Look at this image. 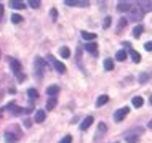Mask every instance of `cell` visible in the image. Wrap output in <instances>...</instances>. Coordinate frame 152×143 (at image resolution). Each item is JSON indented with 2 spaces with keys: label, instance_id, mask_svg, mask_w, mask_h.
<instances>
[{
  "label": "cell",
  "instance_id": "15",
  "mask_svg": "<svg viewBox=\"0 0 152 143\" xmlns=\"http://www.w3.org/2000/svg\"><path fill=\"white\" fill-rule=\"evenodd\" d=\"M10 7L11 8H16V10H21V8H24L26 5L21 2V0H10Z\"/></svg>",
  "mask_w": 152,
  "mask_h": 143
},
{
  "label": "cell",
  "instance_id": "6",
  "mask_svg": "<svg viewBox=\"0 0 152 143\" xmlns=\"http://www.w3.org/2000/svg\"><path fill=\"white\" fill-rule=\"evenodd\" d=\"M130 113V108L128 106H125V108H120V109H117L115 111V114H114V121L115 122H122L125 119V116Z\"/></svg>",
  "mask_w": 152,
  "mask_h": 143
},
{
  "label": "cell",
  "instance_id": "5",
  "mask_svg": "<svg viewBox=\"0 0 152 143\" xmlns=\"http://www.w3.org/2000/svg\"><path fill=\"white\" fill-rule=\"evenodd\" d=\"M130 15H131V19H133V21H139V19L142 18V15H144V11H142L141 8L138 7V3H136V5H131Z\"/></svg>",
  "mask_w": 152,
  "mask_h": 143
},
{
  "label": "cell",
  "instance_id": "38",
  "mask_svg": "<svg viewBox=\"0 0 152 143\" xmlns=\"http://www.w3.org/2000/svg\"><path fill=\"white\" fill-rule=\"evenodd\" d=\"M149 103H151V105H152V95H151V97H149Z\"/></svg>",
  "mask_w": 152,
  "mask_h": 143
},
{
  "label": "cell",
  "instance_id": "29",
  "mask_svg": "<svg viewBox=\"0 0 152 143\" xmlns=\"http://www.w3.org/2000/svg\"><path fill=\"white\" fill-rule=\"evenodd\" d=\"M106 130H107V126L104 124V122H99V126H98V132H99V135H103Z\"/></svg>",
  "mask_w": 152,
  "mask_h": 143
},
{
  "label": "cell",
  "instance_id": "32",
  "mask_svg": "<svg viewBox=\"0 0 152 143\" xmlns=\"http://www.w3.org/2000/svg\"><path fill=\"white\" fill-rule=\"evenodd\" d=\"M147 79H149V74H141V76H139V82H141V84L147 82Z\"/></svg>",
  "mask_w": 152,
  "mask_h": 143
},
{
  "label": "cell",
  "instance_id": "30",
  "mask_svg": "<svg viewBox=\"0 0 152 143\" xmlns=\"http://www.w3.org/2000/svg\"><path fill=\"white\" fill-rule=\"evenodd\" d=\"M27 3H29V7L31 8H38L40 7V0H29Z\"/></svg>",
  "mask_w": 152,
  "mask_h": 143
},
{
  "label": "cell",
  "instance_id": "10",
  "mask_svg": "<svg viewBox=\"0 0 152 143\" xmlns=\"http://www.w3.org/2000/svg\"><path fill=\"white\" fill-rule=\"evenodd\" d=\"M138 7L144 13H147V11H152V2L151 0H141V2H138Z\"/></svg>",
  "mask_w": 152,
  "mask_h": 143
},
{
  "label": "cell",
  "instance_id": "25",
  "mask_svg": "<svg viewBox=\"0 0 152 143\" xmlns=\"http://www.w3.org/2000/svg\"><path fill=\"white\" fill-rule=\"evenodd\" d=\"M59 53H61L62 58H69L71 56V50L67 48V47H61V48H59Z\"/></svg>",
  "mask_w": 152,
  "mask_h": 143
},
{
  "label": "cell",
  "instance_id": "17",
  "mask_svg": "<svg viewBox=\"0 0 152 143\" xmlns=\"http://www.w3.org/2000/svg\"><path fill=\"white\" fill-rule=\"evenodd\" d=\"M104 69L106 71H112L114 69V59L112 58H106L104 59Z\"/></svg>",
  "mask_w": 152,
  "mask_h": 143
},
{
  "label": "cell",
  "instance_id": "34",
  "mask_svg": "<svg viewBox=\"0 0 152 143\" xmlns=\"http://www.w3.org/2000/svg\"><path fill=\"white\" fill-rule=\"evenodd\" d=\"M71 142H72V138H71V135H66V137H64V138H62V140H61V142H59V143H71Z\"/></svg>",
  "mask_w": 152,
  "mask_h": 143
},
{
  "label": "cell",
  "instance_id": "31",
  "mask_svg": "<svg viewBox=\"0 0 152 143\" xmlns=\"http://www.w3.org/2000/svg\"><path fill=\"white\" fill-rule=\"evenodd\" d=\"M50 16H51V21H56V19H58V11H56V8H51Z\"/></svg>",
  "mask_w": 152,
  "mask_h": 143
},
{
  "label": "cell",
  "instance_id": "13",
  "mask_svg": "<svg viewBox=\"0 0 152 143\" xmlns=\"http://www.w3.org/2000/svg\"><path fill=\"white\" fill-rule=\"evenodd\" d=\"M59 93V87L58 85H50L48 88H47V95H48L50 98H56V95Z\"/></svg>",
  "mask_w": 152,
  "mask_h": 143
},
{
  "label": "cell",
  "instance_id": "28",
  "mask_svg": "<svg viewBox=\"0 0 152 143\" xmlns=\"http://www.w3.org/2000/svg\"><path fill=\"white\" fill-rule=\"evenodd\" d=\"M27 95H29V98H31V100H34V98L38 97V93H37V90H35V88H29Z\"/></svg>",
  "mask_w": 152,
  "mask_h": 143
},
{
  "label": "cell",
  "instance_id": "27",
  "mask_svg": "<svg viewBox=\"0 0 152 143\" xmlns=\"http://www.w3.org/2000/svg\"><path fill=\"white\" fill-rule=\"evenodd\" d=\"M125 26H127V19H125V18H122L120 21H118V24H117V32H122V29H123Z\"/></svg>",
  "mask_w": 152,
  "mask_h": 143
},
{
  "label": "cell",
  "instance_id": "8",
  "mask_svg": "<svg viewBox=\"0 0 152 143\" xmlns=\"http://www.w3.org/2000/svg\"><path fill=\"white\" fill-rule=\"evenodd\" d=\"M48 59H50V61H51V63H53V66H55V69L58 71L59 74H64V73H66V66H64V64H62L61 61H58V59H55V58H53L51 55H48Z\"/></svg>",
  "mask_w": 152,
  "mask_h": 143
},
{
  "label": "cell",
  "instance_id": "12",
  "mask_svg": "<svg viewBox=\"0 0 152 143\" xmlns=\"http://www.w3.org/2000/svg\"><path fill=\"white\" fill-rule=\"evenodd\" d=\"M117 10L120 11V13H123V11H130L131 10V3H130V2H118L117 3Z\"/></svg>",
  "mask_w": 152,
  "mask_h": 143
},
{
  "label": "cell",
  "instance_id": "18",
  "mask_svg": "<svg viewBox=\"0 0 152 143\" xmlns=\"http://www.w3.org/2000/svg\"><path fill=\"white\" fill-rule=\"evenodd\" d=\"M127 56H128V53L125 52V50H118V52L115 53V59H117V61H125Z\"/></svg>",
  "mask_w": 152,
  "mask_h": 143
},
{
  "label": "cell",
  "instance_id": "23",
  "mask_svg": "<svg viewBox=\"0 0 152 143\" xmlns=\"http://www.w3.org/2000/svg\"><path fill=\"white\" fill-rule=\"evenodd\" d=\"M142 26L141 24H138V26H135V28H133V37H139V35L142 34Z\"/></svg>",
  "mask_w": 152,
  "mask_h": 143
},
{
  "label": "cell",
  "instance_id": "37",
  "mask_svg": "<svg viewBox=\"0 0 152 143\" xmlns=\"http://www.w3.org/2000/svg\"><path fill=\"white\" fill-rule=\"evenodd\" d=\"M147 127H149V129H152V119H151V121H149V124H147Z\"/></svg>",
  "mask_w": 152,
  "mask_h": 143
},
{
  "label": "cell",
  "instance_id": "19",
  "mask_svg": "<svg viewBox=\"0 0 152 143\" xmlns=\"http://www.w3.org/2000/svg\"><path fill=\"white\" fill-rule=\"evenodd\" d=\"M142 103H144V100H142V97H133L131 100V105L135 106V108H141Z\"/></svg>",
  "mask_w": 152,
  "mask_h": 143
},
{
  "label": "cell",
  "instance_id": "21",
  "mask_svg": "<svg viewBox=\"0 0 152 143\" xmlns=\"http://www.w3.org/2000/svg\"><path fill=\"white\" fill-rule=\"evenodd\" d=\"M130 55H131V59L135 61V63H139L141 61V55H139L136 50H133V48H130Z\"/></svg>",
  "mask_w": 152,
  "mask_h": 143
},
{
  "label": "cell",
  "instance_id": "20",
  "mask_svg": "<svg viewBox=\"0 0 152 143\" xmlns=\"http://www.w3.org/2000/svg\"><path fill=\"white\" fill-rule=\"evenodd\" d=\"M82 37L85 39V40H96V34H94V32H86V31H83V32H82Z\"/></svg>",
  "mask_w": 152,
  "mask_h": 143
},
{
  "label": "cell",
  "instance_id": "4",
  "mask_svg": "<svg viewBox=\"0 0 152 143\" xmlns=\"http://www.w3.org/2000/svg\"><path fill=\"white\" fill-rule=\"evenodd\" d=\"M19 135H21L19 132H11L10 129H7L5 130V135H3L5 143H16L19 140Z\"/></svg>",
  "mask_w": 152,
  "mask_h": 143
},
{
  "label": "cell",
  "instance_id": "24",
  "mask_svg": "<svg viewBox=\"0 0 152 143\" xmlns=\"http://www.w3.org/2000/svg\"><path fill=\"white\" fill-rule=\"evenodd\" d=\"M21 21H23V16H21V15H18V13L11 15V23H13V24H19Z\"/></svg>",
  "mask_w": 152,
  "mask_h": 143
},
{
  "label": "cell",
  "instance_id": "1",
  "mask_svg": "<svg viewBox=\"0 0 152 143\" xmlns=\"http://www.w3.org/2000/svg\"><path fill=\"white\" fill-rule=\"evenodd\" d=\"M34 74H35V79L42 80L43 79V71H45V61L42 58H35L34 61Z\"/></svg>",
  "mask_w": 152,
  "mask_h": 143
},
{
  "label": "cell",
  "instance_id": "36",
  "mask_svg": "<svg viewBox=\"0 0 152 143\" xmlns=\"http://www.w3.org/2000/svg\"><path fill=\"white\" fill-rule=\"evenodd\" d=\"M2 13H3V7L0 5V19H2Z\"/></svg>",
  "mask_w": 152,
  "mask_h": 143
},
{
  "label": "cell",
  "instance_id": "16",
  "mask_svg": "<svg viewBox=\"0 0 152 143\" xmlns=\"http://www.w3.org/2000/svg\"><path fill=\"white\" fill-rule=\"evenodd\" d=\"M34 121H35V122H38V124L45 121V111H42V109H38V111L35 113V117H34Z\"/></svg>",
  "mask_w": 152,
  "mask_h": 143
},
{
  "label": "cell",
  "instance_id": "35",
  "mask_svg": "<svg viewBox=\"0 0 152 143\" xmlns=\"http://www.w3.org/2000/svg\"><path fill=\"white\" fill-rule=\"evenodd\" d=\"M144 48L147 50V52H151V50H152V40H151V42H147V44H146V45H144Z\"/></svg>",
  "mask_w": 152,
  "mask_h": 143
},
{
  "label": "cell",
  "instance_id": "22",
  "mask_svg": "<svg viewBox=\"0 0 152 143\" xmlns=\"http://www.w3.org/2000/svg\"><path fill=\"white\" fill-rule=\"evenodd\" d=\"M107 101H109V97H107V95H101L96 100V106H103V105H106Z\"/></svg>",
  "mask_w": 152,
  "mask_h": 143
},
{
  "label": "cell",
  "instance_id": "11",
  "mask_svg": "<svg viewBox=\"0 0 152 143\" xmlns=\"http://www.w3.org/2000/svg\"><path fill=\"white\" fill-rule=\"evenodd\" d=\"M85 50L88 53H91V55H96L98 53V44L96 42H88L85 44Z\"/></svg>",
  "mask_w": 152,
  "mask_h": 143
},
{
  "label": "cell",
  "instance_id": "2",
  "mask_svg": "<svg viewBox=\"0 0 152 143\" xmlns=\"http://www.w3.org/2000/svg\"><path fill=\"white\" fill-rule=\"evenodd\" d=\"M5 109H7V111H10L11 114H23V113H31L34 108H32V106H29V108L23 109V108H19V106H16V103H8V105L5 106Z\"/></svg>",
  "mask_w": 152,
  "mask_h": 143
},
{
  "label": "cell",
  "instance_id": "9",
  "mask_svg": "<svg viewBox=\"0 0 152 143\" xmlns=\"http://www.w3.org/2000/svg\"><path fill=\"white\" fill-rule=\"evenodd\" d=\"M67 7H88L86 0H64Z\"/></svg>",
  "mask_w": 152,
  "mask_h": 143
},
{
  "label": "cell",
  "instance_id": "14",
  "mask_svg": "<svg viewBox=\"0 0 152 143\" xmlns=\"http://www.w3.org/2000/svg\"><path fill=\"white\" fill-rule=\"evenodd\" d=\"M91 124H93V117H91V116H88L86 119H83V121H82V124H80V130H86L88 127L91 126Z\"/></svg>",
  "mask_w": 152,
  "mask_h": 143
},
{
  "label": "cell",
  "instance_id": "3",
  "mask_svg": "<svg viewBox=\"0 0 152 143\" xmlns=\"http://www.w3.org/2000/svg\"><path fill=\"white\" fill-rule=\"evenodd\" d=\"M141 133H142V129L130 130L128 133H125V142H128V143H138L139 135H141Z\"/></svg>",
  "mask_w": 152,
  "mask_h": 143
},
{
  "label": "cell",
  "instance_id": "26",
  "mask_svg": "<svg viewBox=\"0 0 152 143\" xmlns=\"http://www.w3.org/2000/svg\"><path fill=\"white\" fill-rule=\"evenodd\" d=\"M56 103H58V101H56V98H48V101H47V109H53L56 106Z\"/></svg>",
  "mask_w": 152,
  "mask_h": 143
},
{
  "label": "cell",
  "instance_id": "33",
  "mask_svg": "<svg viewBox=\"0 0 152 143\" xmlns=\"http://www.w3.org/2000/svg\"><path fill=\"white\" fill-rule=\"evenodd\" d=\"M104 29H107L109 26H111V16H106V19H104Z\"/></svg>",
  "mask_w": 152,
  "mask_h": 143
},
{
  "label": "cell",
  "instance_id": "7",
  "mask_svg": "<svg viewBox=\"0 0 152 143\" xmlns=\"http://www.w3.org/2000/svg\"><path fill=\"white\" fill-rule=\"evenodd\" d=\"M8 63H10L11 71H13V73L16 74V77L23 74V73H21V64H19V61H18V59H14V58H8Z\"/></svg>",
  "mask_w": 152,
  "mask_h": 143
}]
</instances>
